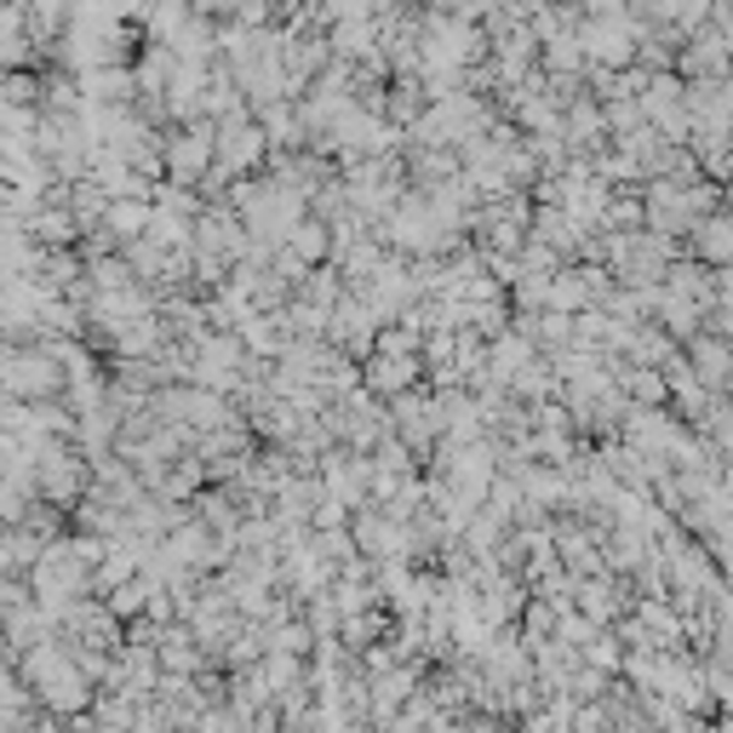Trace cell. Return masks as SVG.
I'll return each mask as SVG.
<instances>
[{"mask_svg": "<svg viewBox=\"0 0 733 733\" xmlns=\"http://www.w3.org/2000/svg\"><path fill=\"white\" fill-rule=\"evenodd\" d=\"M728 46L733 41L699 35V41H688V53H682V69H688V75H722L728 69Z\"/></svg>", "mask_w": 733, "mask_h": 733, "instance_id": "cell-6", "label": "cell"}, {"mask_svg": "<svg viewBox=\"0 0 733 733\" xmlns=\"http://www.w3.org/2000/svg\"><path fill=\"white\" fill-rule=\"evenodd\" d=\"M694 362H699V385H728L733 378V350L722 339H694Z\"/></svg>", "mask_w": 733, "mask_h": 733, "instance_id": "cell-5", "label": "cell"}, {"mask_svg": "<svg viewBox=\"0 0 733 733\" xmlns=\"http://www.w3.org/2000/svg\"><path fill=\"white\" fill-rule=\"evenodd\" d=\"M419 92H424L419 81H413V87H408V81H401V87H396V98H390V115H396V121H408V115H419V104H424V98H419Z\"/></svg>", "mask_w": 733, "mask_h": 733, "instance_id": "cell-13", "label": "cell"}, {"mask_svg": "<svg viewBox=\"0 0 733 733\" xmlns=\"http://www.w3.org/2000/svg\"><path fill=\"white\" fill-rule=\"evenodd\" d=\"M69 378V367H58V356L53 350H12L7 356V390L23 401V396H46V390H58Z\"/></svg>", "mask_w": 733, "mask_h": 733, "instance_id": "cell-1", "label": "cell"}, {"mask_svg": "<svg viewBox=\"0 0 733 733\" xmlns=\"http://www.w3.org/2000/svg\"><path fill=\"white\" fill-rule=\"evenodd\" d=\"M264 133L259 126H247V121H224L218 126V167H230V172H241V167H252L264 156Z\"/></svg>", "mask_w": 733, "mask_h": 733, "instance_id": "cell-3", "label": "cell"}, {"mask_svg": "<svg viewBox=\"0 0 733 733\" xmlns=\"http://www.w3.org/2000/svg\"><path fill=\"white\" fill-rule=\"evenodd\" d=\"M625 390L637 396V401H660V396H665V378L642 367V373H625Z\"/></svg>", "mask_w": 733, "mask_h": 733, "instance_id": "cell-12", "label": "cell"}, {"mask_svg": "<svg viewBox=\"0 0 733 733\" xmlns=\"http://www.w3.org/2000/svg\"><path fill=\"white\" fill-rule=\"evenodd\" d=\"M218 161V144L207 133H184V138H167V172L179 184H195L201 172H207Z\"/></svg>", "mask_w": 733, "mask_h": 733, "instance_id": "cell-2", "label": "cell"}, {"mask_svg": "<svg viewBox=\"0 0 733 733\" xmlns=\"http://www.w3.org/2000/svg\"><path fill=\"white\" fill-rule=\"evenodd\" d=\"M470 733H499V728H493V722H476V728H470Z\"/></svg>", "mask_w": 733, "mask_h": 733, "instance_id": "cell-14", "label": "cell"}, {"mask_svg": "<svg viewBox=\"0 0 733 733\" xmlns=\"http://www.w3.org/2000/svg\"><path fill=\"white\" fill-rule=\"evenodd\" d=\"M30 236L41 241V252H46V247H64V241L75 236V213H69V207H53V213L41 207V213L30 218Z\"/></svg>", "mask_w": 733, "mask_h": 733, "instance_id": "cell-8", "label": "cell"}, {"mask_svg": "<svg viewBox=\"0 0 733 733\" xmlns=\"http://www.w3.org/2000/svg\"><path fill=\"white\" fill-rule=\"evenodd\" d=\"M282 321H287V316H252V321L241 327L247 350H259V356H275V350H282Z\"/></svg>", "mask_w": 733, "mask_h": 733, "instance_id": "cell-10", "label": "cell"}, {"mask_svg": "<svg viewBox=\"0 0 733 733\" xmlns=\"http://www.w3.org/2000/svg\"><path fill=\"white\" fill-rule=\"evenodd\" d=\"M413 373H419V362L373 356V362H367V390H378V396H401V390L413 385Z\"/></svg>", "mask_w": 733, "mask_h": 733, "instance_id": "cell-4", "label": "cell"}, {"mask_svg": "<svg viewBox=\"0 0 733 733\" xmlns=\"http://www.w3.org/2000/svg\"><path fill=\"white\" fill-rule=\"evenodd\" d=\"M694 247L705 252V259H722L733 270V218H705L694 230Z\"/></svg>", "mask_w": 733, "mask_h": 733, "instance_id": "cell-7", "label": "cell"}, {"mask_svg": "<svg viewBox=\"0 0 733 733\" xmlns=\"http://www.w3.org/2000/svg\"><path fill=\"white\" fill-rule=\"evenodd\" d=\"M568 138L573 144H602V110H596V98H573L568 104Z\"/></svg>", "mask_w": 733, "mask_h": 733, "instance_id": "cell-9", "label": "cell"}, {"mask_svg": "<svg viewBox=\"0 0 733 733\" xmlns=\"http://www.w3.org/2000/svg\"><path fill=\"white\" fill-rule=\"evenodd\" d=\"M287 252H293V259H298V264H310V259H321V252H327V224L305 218V224H298V230H293Z\"/></svg>", "mask_w": 733, "mask_h": 733, "instance_id": "cell-11", "label": "cell"}]
</instances>
